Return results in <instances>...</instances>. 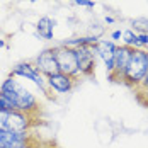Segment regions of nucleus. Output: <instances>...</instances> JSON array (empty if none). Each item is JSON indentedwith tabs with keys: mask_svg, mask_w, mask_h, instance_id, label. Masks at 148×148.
Listing matches in <instances>:
<instances>
[{
	"mask_svg": "<svg viewBox=\"0 0 148 148\" xmlns=\"http://www.w3.org/2000/svg\"><path fill=\"white\" fill-rule=\"evenodd\" d=\"M136 90V94H141V92H145V94H148V72H147V77H145V80L141 82V85L138 87Z\"/></svg>",
	"mask_w": 148,
	"mask_h": 148,
	"instance_id": "nucleus-19",
	"label": "nucleus"
},
{
	"mask_svg": "<svg viewBox=\"0 0 148 148\" xmlns=\"http://www.w3.org/2000/svg\"><path fill=\"white\" fill-rule=\"evenodd\" d=\"M46 80H48V89H49V92H55L58 95L70 94L75 89L77 82H78L77 78L63 73V72H56V73L49 75V77H46Z\"/></svg>",
	"mask_w": 148,
	"mask_h": 148,
	"instance_id": "nucleus-7",
	"label": "nucleus"
},
{
	"mask_svg": "<svg viewBox=\"0 0 148 148\" xmlns=\"http://www.w3.org/2000/svg\"><path fill=\"white\" fill-rule=\"evenodd\" d=\"M104 31H106V27H104L101 22H92L89 26V34H92V36H97V38H102L104 36Z\"/></svg>",
	"mask_w": 148,
	"mask_h": 148,
	"instance_id": "nucleus-15",
	"label": "nucleus"
},
{
	"mask_svg": "<svg viewBox=\"0 0 148 148\" xmlns=\"http://www.w3.org/2000/svg\"><path fill=\"white\" fill-rule=\"evenodd\" d=\"M34 143H36V140L31 141V143H26V145H22V147H19V148H34Z\"/></svg>",
	"mask_w": 148,
	"mask_h": 148,
	"instance_id": "nucleus-22",
	"label": "nucleus"
},
{
	"mask_svg": "<svg viewBox=\"0 0 148 148\" xmlns=\"http://www.w3.org/2000/svg\"><path fill=\"white\" fill-rule=\"evenodd\" d=\"M131 29L138 34L148 32V17H134L131 19Z\"/></svg>",
	"mask_w": 148,
	"mask_h": 148,
	"instance_id": "nucleus-14",
	"label": "nucleus"
},
{
	"mask_svg": "<svg viewBox=\"0 0 148 148\" xmlns=\"http://www.w3.org/2000/svg\"><path fill=\"white\" fill-rule=\"evenodd\" d=\"M148 72V49H133L131 60L128 63V68L124 72V78L123 84L131 87V89H138L141 85V82L145 80Z\"/></svg>",
	"mask_w": 148,
	"mask_h": 148,
	"instance_id": "nucleus-2",
	"label": "nucleus"
},
{
	"mask_svg": "<svg viewBox=\"0 0 148 148\" xmlns=\"http://www.w3.org/2000/svg\"><path fill=\"white\" fill-rule=\"evenodd\" d=\"M10 75H14V77L21 78V80H29L31 84H34L46 97H51V92L48 89V80H46L45 75L38 70L34 61H19L17 65L12 66Z\"/></svg>",
	"mask_w": 148,
	"mask_h": 148,
	"instance_id": "nucleus-4",
	"label": "nucleus"
},
{
	"mask_svg": "<svg viewBox=\"0 0 148 148\" xmlns=\"http://www.w3.org/2000/svg\"><path fill=\"white\" fill-rule=\"evenodd\" d=\"M77 55H78V63H80L82 77H92L95 73V65H97V56H95L92 46L77 48Z\"/></svg>",
	"mask_w": 148,
	"mask_h": 148,
	"instance_id": "nucleus-9",
	"label": "nucleus"
},
{
	"mask_svg": "<svg viewBox=\"0 0 148 148\" xmlns=\"http://www.w3.org/2000/svg\"><path fill=\"white\" fill-rule=\"evenodd\" d=\"M73 3L77 7H85V9H94L95 7L94 0H73Z\"/></svg>",
	"mask_w": 148,
	"mask_h": 148,
	"instance_id": "nucleus-16",
	"label": "nucleus"
},
{
	"mask_svg": "<svg viewBox=\"0 0 148 148\" xmlns=\"http://www.w3.org/2000/svg\"><path fill=\"white\" fill-rule=\"evenodd\" d=\"M138 38H140V45L143 49H148V32H141V34H138Z\"/></svg>",
	"mask_w": 148,
	"mask_h": 148,
	"instance_id": "nucleus-20",
	"label": "nucleus"
},
{
	"mask_svg": "<svg viewBox=\"0 0 148 148\" xmlns=\"http://www.w3.org/2000/svg\"><path fill=\"white\" fill-rule=\"evenodd\" d=\"M5 45H7V43H5V39H3V38H0V51L5 48Z\"/></svg>",
	"mask_w": 148,
	"mask_h": 148,
	"instance_id": "nucleus-23",
	"label": "nucleus"
},
{
	"mask_svg": "<svg viewBox=\"0 0 148 148\" xmlns=\"http://www.w3.org/2000/svg\"><path fill=\"white\" fill-rule=\"evenodd\" d=\"M34 148H60L58 145H55L53 141H36Z\"/></svg>",
	"mask_w": 148,
	"mask_h": 148,
	"instance_id": "nucleus-18",
	"label": "nucleus"
},
{
	"mask_svg": "<svg viewBox=\"0 0 148 148\" xmlns=\"http://www.w3.org/2000/svg\"><path fill=\"white\" fill-rule=\"evenodd\" d=\"M56 19H51L48 15H43L36 22V36L45 39V41H53L55 39V27H56Z\"/></svg>",
	"mask_w": 148,
	"mask_h": 148,
	"instance_id": "nucleus-11",
	"label": "nucleus"
},
{
	"mask_svg": "<svg viewBox=\"0 0 148 148\" xmlns=\"http://www.w3.org/2000/svg\"><path fill=\"white\" fill-rule=\"evenodd\" d=\"M114 43H118V45H121V39H123V31L121 29H114L112 32H111V36H109Z\"/></svg>",
	"mask_w": 148,
	"mask_h": 148,
	"instance_id": "nucleus-17",
	"label": "nucleus"
},
{
	"mask_svg": "<svg viewBox=\"0 0 148 148\" xmlns=\"http://www.w3.org/2000/svg\"><path fill=\"white\" fill-rule=\"evenodd\" d=\"M32 61H34V65L38 66V70L45 75V77H49V75L60 72L55 48H45L43 51H39V55L32 60Z\"/></svg>",
	"mask_w": 148,
	"mask_h": 148,
	"instance_id": "nucleus-8",
	"label": "nucleus"
},
{
	"mask_svg": "<svg viewBox=\"0 0 148 148\" xmlns=\"http://www.w3.org/2000/svg\"><path fill=\"white\" fill-rule=\"evenodd\" d=\"M0 94L10 101L14 111H21V112H26L31 116H38L41 111V104L38 101V97L26 85L21 84V78H17L14 75H9L2 82Z\"/></svg>",
	"mask_w": 148,
	"mask_h": 148,
	"instance_id": "nucleus-1",
	"label": "nucleus"
},
{
	"mask_svg": "<svg viewBox=\"0 0 148 148\" xmlns=\"http://www.w3.org/2000/svg\"><path fill=\"white\" fill-rule=\"evenodd\" d=\"M36 121H38V116H31L21 111L0 109V130H7L12 133H31Z\"/></svg>",
	"mask_w": 148,
	"mask_h": 148,
	"instance_id": "nucleus-3",
	"label": "nucleus"
},
{
	"mask_svg": "<svg viewBox=\"0 0 148 148\" xmlns=\"http://www.w3.org/2000/svg\"><path fill=\"white\" fill-rule=\"evenodd\" d=\"M114 22H116V19H114L112 15H106V17H104V24H107V26H112Z\"/></svg>",
	"mask_w": 148,
	"mask_h": 148,
	"instance_id": "nucleus-21",
	"label": "nucleus"
},
{
	"mask_svg": "<svg viewBox=\"0 0 148 148\" xmlns=\"http://www.w3.org/2000/svg\"><path fill=\"white\" fill-rule=\"evenodd\" d=\"M31 141H34L31 133H12L7 130H0V148H19Z\"/></svg>",
	"mask_w": 148,
	"mask_h": 148,
	"instance_id": "nucleus-10",
	"label": "nucleus"
},
{
	"mask_svg": "<svg viewBox=\"0 0 148 148\" xmlns=\"http://www.w3.org/2000/svg\"><path fill=\"white\" fill-rule=\"evenodd\" d=\"M55 53H56V61H58L60 72H63V73L70 75V77H73V78L78 80L82 77V72H80V63H78L77 49L58 45V46H55Z\"/></svg>",
	"mask_w": 148,
	"mask_h": 148,
	"instance_id": "nucleus-5",
	"label": "nucleus"
},
{
	"mask_svg": "<svg viewBox=\"0 0 148 148\" xmlns=\"http://www.w3.org/2000/svg\"><path fill=\"white\" fill-rule=\"evenodd\" d=\"M102 38H97V36H92V34H85V36H75V38H70V39H63L60 45L68 46V48H82V46H95Z\"/></svg>",
	"mask_w": 148,
	"mask_h": 148,
	"instance_id": "nucleus-12",
	"label": "nucleus"
},
{
	"mask_svg": "<svg viewBox=\"0 0 148 148\" xmlns=\"http://www.w3.org/2000/svg\"><path fill=\"white\" fill-rule=\"evenodd\" d=\"M94 53L97 60H102L104 66H106V72L111 73L114 72V55H116V49H118V43H114L111 38L109 39H101L95 46H92Z\"/></svg>",
	"mask_w": 148,
	"mask_h": 148,
	"instance_id": "nucleus-6",
	"label": "nucleus"
},
{
	"mask_svg": "<svg viewBox=\"0 0 148 148\" xmlns=\"http://www.w3.org/2000/svg\"><path fill=\"white\" fill-rule=\"evenodd\" d=\"M29 2H32V3H34V2H39V0H29Z\"/></svg>",
	"mask_w": 148,
	"mask_h": 148,
	"instance_id": "nucleus-24",
	"label": "nucleus"
},
{
	"mask_svg": "<svg viewBox=\"0 0 148 148\" xmlns=\"http://www.w3.org/2000/svg\"><path fill=\"white\" fill-rule=\"evenodd\" d=\"M53 2H61V0H53Z\"/></svg>",
	"mask_w": 148,
	"mask_h": 148,
	"instance_id": "nucleus-25",
	"label": "nucleus"
},
{
	"mask_svg": "<svg viewBox=\"0 0 148 148\" xmlns=\"http://www.w3.org/2000/svg\"><path fill=\"white\" fill-rule=\"evenodd\" d=\"M121 45L128 46V48H133V49H140V38H138V32H134L131 27L130 29L123 31V39H121Z\"/></svg>",
	"mask_w": 148,
	"mask_h": 148,
	"instance_id": "nucleus-13",
	"label": "nucleus"
}]
</instances>
